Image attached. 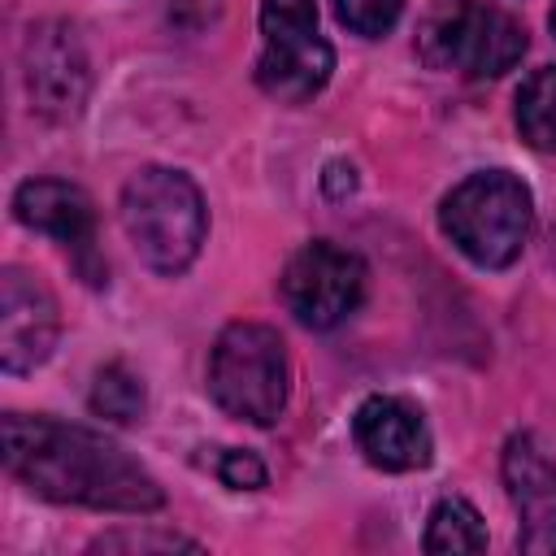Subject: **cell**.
<instances>
[{"mask_svg": "<svg viewBox=\"0 0 556 556\" xmlns=\"http://www.w3.org/2000/svg\"><path fill=\"white\" fill-rule=\"evenodd\" d=\"M278 295L300 326L330 330L348 313H356L365 295V261L330 239H313L287 261L278 278Z\"/></svg>", "mask_w": 556, "mask_h": 556, "instance_id": "cell-7", "label": "cell"}, {"mask_svg": "<svg viewBox=\"0 0 556 556\" xmlns=\"http://www.w3.org/2000/svg\"><path fill=\"white\" fill-rule=\"evenodd\" d=\"M334 70V52L317 30L313 0H261L256 83L278 104L313 100Z\"/></svg>", "mask_w": 556, "mask_h": 556, "instance_id": "cell-6", "label": "cell"}, {"mask_svg": "<svg viewBox=\"0 0 556 556\" xmlns=\"http://www.w3.org/2000/svg\"><path fill=\"white\" fill-rule=\"evenodd\" d=\"M122 226L139 261L165 278L182 274L204 243L208 213L200 187L169 165H143L122 187Z\"/></svg>", "mask_w": 556, "mask_h": 556, "instance_id": "cell-2", "label": "cell"}, {"mask_svg": "<svg viewBox=\"0 0 556 556\" xmlns=\"http://www.w3.org/2000/svg\"><path fill=\"white\" fill-rule=\"evenodd\" d=\"M91 408L109 421H139L143 413V382L126 365H104L91 382Z\"/></svg>", "mask_w": 556, "mask_h": 556, "instance_id": "cell-15", "label": "cell"}, {"mask_svg": "<svg viewBox=\"0 0 556 556\" xmlns=\"http://www.w3.org/2000/svg\"><path fill=\"white\" fill-rule=\"evenodd\" d=\"M526 52V30L513 13L486 0H434L417 26V56L430 70L465 78H500Z\"/></svg>", "mask_w": 556, "mask_h": 556, "instance_id": "cell-4", "label": "cell"}, {"mask_svg": "<svg viewBox=\"0 0 556 556\" xmlns=\"http://www.w3.org/2000/svg\"><path fill=\"white\" fill-rule=\"evenodd\" d=\"M547 22H552V30H556V4H552V17H547Z\"/></svg>", "mask_w": 556, "mask_h": 556, "instance_id": "cell-20", "label": "cell"}, {"mask_svg": "<svg viewBox=\"0 0 556 556\" xmlns=\"http://www.w3.org/2000/svg\"><path fill=\"white\" fill-rule=\"evenodd\" d=\"M439 226L473 265L504 269L521 256L534 226L530 187L508 169H478L443 195Z\"/></svg>", "mask_w": 556, "mask_h": 556, "instance_id": "cell-3", "label": "cell"}, {"mask_svg": "<svg viewBox=\"0 0 556 556\" xmlns=\"http://www.w3.org/2000/svg\"><path fill=\"white\" fill-rule=\"evenodd\" d=\"M61 334V313L35 269L4 265L0 274V365L4 374L39 369Z\"/></svg>", "mask_w": 556, "mask_h": 556, "instance_id": "cell-9", "label": "cell"}, {"mask_svg": "<svg viewBox=\"0 0 556 556\" xmlns=\"http://www.w3.org/2000/svg\"><path fill=\"white\" fill-rule=\"evenodd\" d=\"M0 434L9 473L52 504H83L100 513H152L165 504L161 482L130 452L87 426L4 413Z\"/></svg>", "mask_w": 556, "mask_h": 556, "instance_id": "cell-1", "label": "cell"}, {"mask_svg": "<svg viewBox=\"0 0 556 556\" xmlns=\"http://www.w3.org/2000/svg\"><path fill=\"white\" fill-rule=\"evenodd\" d=\"M404 0H334V13L339 22L352 30V35H365V39H378L395 26Z\"/></svg>", "mask_w": 556, "mask_h": 556, "instance_id": "cell-16", "label": "cell"}, {"mask_svg": "<svg viewBox=\"0 0 556 556\" xmlns=\"http://www.w3.org/2000/svg\"><path fill=\"white\" fill-rule=\"evenodd\" d=\"M13 217L39 235H52L56 243L74 248L83 278L104 282V265L96 261V213L83 187L61 182V178H30L13 191Z\"/></svg>", "mask_w": 556, "mask_h": 556, "instance_id": "cell-10", "label": "cell"}, {"mask_svg": "<svg viewBox=\"0 0 556 556\" xmlns=\"http://www.w3.org/2000/svg\"><path fill=\"white\" fill-rule=\"evenodd\" d=\"M504 486L517 508V547L556 556V465L530 434H513L504 447Z\"/></svg>", "mask_w": 556, "mask_h": 556, "instance_id": "cell-11", "label": "cell"}, {"mask_svg": "<svg viewBox=\"0 0 556 556\" xmlns=\"http://www.w3.org/2000/svg\"><path fill=\"white\" fill-rule=\"evenodd\" d=\"M517 130L530 148L556 152V65L534 70L517 91Z\"/></svg>", "mask_w": 556, "mask_h": 556, "instance_id": "cell-14", "label": "cell"}, {"mask_svg": "<svg viewBox=\"0 0 556 556\" xmlns=\"http://www.w3.org/2000/svg\"><path fill=\"white\" fill-rule=\"evenodd\" d=\"M352 439H356L361 456L387 473L426 469L430 452H434L426 417L400 395H369L352 417Z\"/></svg>", "mask_w": 556, "mask_h": 556, "instance_id": "cell-12", "label": "cell"}, {"mask_svg": "<svg viewBox=\"0 0 556 556\" xmlns=\"http://www.w3.org/2000/svg\"><path fill=\"white\" fill-rule=\"evenodd\" d=\"M421 547L430 556H456V552H486V526L478 517V508L460 495H447L434 504L430 513V526H426V539Z\"/></svg>", "mask_w": 556, "mask_h": 556, "instance_id": "cell-13", "label": "cell"}, {"mask_svg": "<svg viewBox=\"0 0 556 556\" xmlns=\"http://www.w3.org/2000/svg\"><path fill=\"white\" fill-rule=\"evenodd\" d=\"M22 78H26L30 109L39 117H48V122L78 117L87 104V87H91V70H87L78 30L70 22L30 26L26 48H22Z\"/></svg>", "mask_w": 556, "mask_h": 556, "instance_id": "cell-8", "label": "cell"}, {"mask_svg": "<svg viewBox=\"0 0 556 556\" xmlns=\"http://www.w3.org/2000/svg\"><path fill=\"white\" fill-rule=\"evenodd\" d=\"M222 13V0H165V17L178 26V30H204L208 22H217Z\"/></svg>", "mask_w": 556, "mask_h": 556, "instance_id": "cell-19", "label": "cell"}, {"mask_svg": "<svg viewBox=\"0 0 556 556\" xmlns=\"http://www.w3.org/2000/svg\"><path fill=\"white\" fill-rule=\"evenodd\" d=\"M213 473H217L230 491H256V486H265V465H261L252 452H239V447H217Z\"/></svg>", "mask_w": 556, "mask_h": 556, "instance_id": "cell-18", "label": "cell"}, {"mask_svg": "<svg viewBox=\"0 0 556 556\" xmlns=\"http://www.w3.org/2000/svg\"><path fill=\"white\" fill-rule=\"evenodd\" d=\"M287 348L278 330L261 321H230L208 356V391L213 400L252 426H274L278 413L287 408Z\"/></svg>", "mask_w": 556, "mask_h": 556, "instance_id": "cell-5", "label": "cell"}, {"mask_svg": "<svg viewBox=\"0 0 556 556\" xmlns=\"http://www.w3.org/2000/svg\"><path fill=\"white\" fill-rule=\"evenodd\" d=\"M91 552H200V543H191L182 534H135V530H117V534H100L91 543Z\"/></svg>", "mask_w": 556, "mask_h": 556, "instance_id": "cell-17", "label": "cell"}]
</instances>
